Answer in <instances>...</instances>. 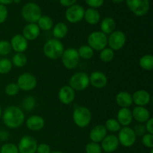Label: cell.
Masks as SVG:
<instances>
[{
    "label": "cell",
    "mask_w": 153,
    "mask_h": 153,
    "mask_svg": "<svg viewBox=\"0 0 153 153\" xmlns=\"http://www.w3.org/2000/svg\"><path fill=\"white\" fill-rule=\"evenodd\" d=\"M1 119L7 127L10 128H17L23 124L25 114L20 108L10 105L6 108L2 112Z\"/></svg>",
    "instance_id": "obj_1"
},
{
    "label": "cell",
    "mask_w": 153,
    "mask_h": 153,
    "mask_svg": "<svg viewBox=\"0 0 153 153\" xmlns=\"http://www.w3.org/2000/svg\"><path fill=\"white\" fill-rule=\"evenodd\" d=\"M43 51L46 58L51 60H56L62 55L64 51V46L60 40L52 38L45 43Z\"/></svg>",
    "instance_id": "obj_2"
},
{
    "label": "cell",
    "mask_w": 153,
    "mask_h": 153,
    "mask_svg": "<svg viewBox=\"0 0 153 153\" xmlns=\"http://www.w3.org/2000/svg\"><path fill=\"white\" fill-rule=\"evenodd\" d=\"M73 120L74 123L79 128H86L90 125L92 120L91 111L85 106L77 107L73 113Z\"/></svg>",
    "instance_id": "obj_3"
},
{
    "label": "cell",
    "mask_w": 153,
    "mask_h": 153,
    "mask_svg": "<svg viewBox=\"0 0 153 153\" xmlns=\"http://www.w3.org/2000/svg\"><path fill=\"white\" fill-rule=\"evenodd\" d=\"M21 14L24 20L28 23H37L42 16L41 8L36 3L28 2L23 6L21 10Z\"/></svg>",
    "instance_id": "obj_4"
},
{
    "label": "cell",
    "mask_w": 153,
    "mask_h": 153,
    "mask_svg": "<svg viewBox=\"0 0 153 153\" xmlns=\"http://www.w3.org/2000/svg\"><path fill=\"white\" fill-rule=\"evenodd\" d=\"M89 85V76L85 72L74 73L69 80V86L71 87L75 91H85Z\"/></svg>",
    "instance_id": "obj_5"
},
{
    "label": "cell",
    "mask_w": 153,
    "mask_h": 153,
    "mask_svg": "<svg viewBox=\"0 0 153 153\" xmlns=\"http://www.w3.org/2000/svg\"><path fill=\"white\" fill-rule=\"evenodd\" d=\"M88 45L94 51H101L108 46V36L102 31L91 32L88 37Z\"/></svg>",
    "instance_id": "obj_6"
},
{
    "label": "cell",
    "mask_w": 153,
    "mask_h": 153,
    "mask_svg": "<svg viewBox=\"0 0 153 153\" xmlns=\"http://www.w3.org/2000/svg\"><path fill=\"white\" fill-rule=\"evenodd\" d=\"M61 58L64 67L68 70H73L76 68L80 60L77 49L74 48L64 49Z\"/></svg>",
    "instance_id": "obj_7"
},
{
    "label": "cell",
    "mask_w": 153,
    "mask_h": 153,
    "mask_svg": "<svg viewBox=\"0 0 153 153\" xmlns=\"http://www.w3.org/2000/svg\"><path fill=\"white\" fill-rule=\"evenodd\" d=\"M119 143L124 147H131L135 143L137 135L133 128L129 126H124L118 131Z\"/></svg>",
    "instance_id": "obj_8"
},
{
    "label": "cell",
    "mask_w": 153,
    "mask_h": 153,
    "mask_svg": "<svg viewBox=\"0 0 153 153\" xmlns=\"http://www.w3.org/2000/svg\"><path fill=\"white\" fill-rule=\"evenodd\" d=\"M129 10L137 16H145L150 7L149 0H126Z\"/></svg>",
    "instance_id": "obj_9"
},
{
    "label": "cell",
    "mask_w": 153,
    "mask_h": 153,
    "mask_svg": "<svg viewBox=\"0 0 153 153\" xmlns=\"http://www.w3.org/2000/svg\"><path fill=\"white\" fill-rule=\"evenodd\" d=\"M126 43V36L123 31L115 30L108 37V46L113 51L122 49Z\"/></svg>",
    "instance_id": "obj_10"
},
{
    "label": "cell",
    "mask_w": 153,
    "mask_h": 153,
    "mask_svg": "<svg viewBox=\"0 0 153 153\" xmlns=\"http://www.w3.org/2000/svg\"><path fill=\"white\" fill-rule=\"evenodd\" d=\"M37 84V79L33 74L29 73H24L19 75L16 81V85L19 90L23 91H33Z\"/></svg>",
    "instance_id": "obj_11"
},
{
    "label": "cell",
    "mask_w": 153,
    "mask_h": 153,
    "mask_svg": "<svg viewBox=\"0 0 153 153\" xmlns=\"http://www.w3.org/2000/svg\"><path fill=\"white\" fill-rule=\"evenodd\" d=\"M37 142L31 135H24L19 140L17 148L19 153H35L37 147Z\"/></svg>",
    "instance_id": "obj_12"
},
{
    "label": "cell",
    "mask_w": 153,
    "mask_h": 153,
    "mask_svg": "<svg viewBox=\"0 0 153 153\" xmlns=\"http://www.w3.org/2000/svg\"><path fill=\"white\" fill-rule=\"evenodd\" d=\"M85 10L80 4H75L67 9L65 16L70 23H77L84 19Z\"/></svg>",
    "instance_id": "obj_13"
},
{
    "label": "cell",
    "mask_w": 153,
    "mask_h": 153,
    "mask_svg": "<svg viewBox=\"0 0 153 153\" xmlns=\"http://www.w3.org/2000/svg\"><path fill=\"white\" fill-rule=\"evenodd\" d=\"M58 96L60 102L62 104L70 105L75 100L76 91L69 85H64L59 90Z\"/></svg>",
    "instance_id": "obj_14"
},
{
    "label": "cell",
    "mask_w": 153,
    "mask_h": 153,
    "mask_svg": "<svg viewBox=\"0 0 153 153\" xmlns=\"http://www.w3.org/2000/svg\"><path fill=\"white\" fill-rule=\"evenodd\" d=\"M90 85L97 89L105 88L108 84V78L101 71H94L89 76Z\"/></svg>",
    "instance_id": "obj_15"
},
{
    "label": "cell",
    "mask_w": 153,
    "mask_h": 153,
    "mask_svg": "<svg viewBox=\"0 0 153 153\" xmlns=\"http://www.w3.org/2000/svg\"><path fill=\"white\" fill-rule=\"evenodd\" d=\"M10 46L13 50L16 53H23L27 50L28 46V40L22 34H16L13 36L10 41Z\"/></svg>",
    "instance_id": "obj_16"
},
{
    "label": "cell",
    "mask_w": 153,
    "mask_h": 153,
    "mask_svg": "<svg viewBox=\"0 0 153 153\" xmlns=\"http://www.w3.org/2000/svg\"><path fill=\"white\" fill-rule=\"evenodd\" d=\"M119 144L117 136L115 134H107L106 137L102 140L100 146L102 149H103L105 152L112 153L117 149Z\"/></svg>",
    "instance_id": "obj_17"
},
{
    "label": "cell",
    "mask_w": 153,
    "mask_h": 153,
    "mask_svg": "<svg viewBox=\"0 0 153 153\" xmlns=\"http://www.w3.org/2000/svg\"><path fill=\"white\" fill-rule=\"evenodd\" d=\"M132 96L133 103L136 105V106H143L145 107L147 105L151 100V95L148 91L145 90H138L136 91Z\"/></svg>",
    "instance_id": "obj_18"
},
{
    "label": "cell",
    "mask_w": 153,
    "mask_h": 153,
    "mask_svg": "<svg viewBox=\"0 0 153 153\" xmlns=\"http://www.w3.org/2000/svg\"><path fill=\"white\" fill-rule=\"evenodd\" d=\"M108 131L105 127V126L102 125V124H99V125L95 126L91 130L89 137L91 141L99 143L102 142V140L106 137Z\"/></svg>",
    "instance_id": "obj_19"
},
{
    "label": "cell",
    "mask_w": 153,
    "mask_h": 153,
    "mask_svg": "<svg viewBox=\"0 0 153 153\" xmlns=\"http://www.w3.org/2000/svg\"><path fill=\"white\" fill-rule=\"evenodd\" d=\"M26 127L33 131H38L43 129L45 126V120L40 115H32L26 120Z\"/></svg>",
    "instance_id": "obj_20"
},
{
    "label": "cell",
    "mask_w": 153,
    "mask_h": 153,
    "mask_svg": "<svg viewBox=\"0 0 153 153\" xmlns=\"http://www.w3.org/2000/svg\"><path fill=\"white\" fill-rule=\"evenodd\" d=\"M40 34V29L37 23H28L22 30V35L28 41L36 40Z\"/></svg>",
    "instance_id": "obj_21"
},
{
    "label": "cell",
    "mask_w": 153,
    "mask_h": 153,
    "mask_svg": "<svg viewBox=\"0 0 153 153\" xmlns=\"http://www.w3.org/2000/svg\"><path fill=\"white\" fill-rule=\"evenodd\" d=\"M117 120L123 127L128 126L133 120L131 111L128 108H120L117 114Z\"/></svg>",
    "instance_id": "obj_22"
},
{
    "label": "cell",
    "mask_w": 153,
    "mask_h": 153,
    "mask_svg": "<svg viewBox=\"0 0 153 153\" xmlns=\"http://www.w3.org/2000/svg\"><path fill=\"white\" fill-rule=\"evenodd\" d=\"M131 113H132L133 119L140 123H144L151 117L149 111L146 107L143 106H136L131 111Z\"/></svg>",
    "instance_id": "obj_23"
},
{
    "label": "cell",
    "mask_w": 153,
    "mask_h": 153,
    "mask_svg": "<svg viewBox=\"0 0 153 153\" xmlns=\"http://www.w3.org/2000/svg\"><path fill=\"white\" fill-rule=\"evenodd\" d=\"M116 102L120 108H128L133 104L132 96L126 91H121L116 95Z\"/></svg>",
    "instance_id": "obj_24"
},
{
    "label": "cell",
    "mask_w": 153,
    "mask_h": 153,
    "mask_svg": "<svg viewBox=\"0 0 153 153\" xmlns=\"http://www.w3.org/2000/svg\"><path fill=\"white\" fill-rule=\"evenodd\" d=\"M84 19L90 25H97L100 21V13L97 9L91 7L85 11Z\"/></svg>",
    "instance_id": "obj_25"
},
{
    "label": "cell",
    "mask_w": 153,
    "mask_h": 153,
    "mask_svg": "<svg viewBox=\"0 0 153 153\" xmlns=\"http://www.w3.org/2000/svg\"><path fill=\"white\" fill-rule=\"evenodd\" d=\"M116 28V22L113 18L108 16V17L104 18L101 21L100 23V29L102 33L105 34H110L115 31Z\"/></svg>",
    "instance_id": "obj_26"
},
{
    "label": "cell",
    "mask_w": 153,
    "mask_h": 153,
    "mask_svg": "<svg viewBox=\"0 0 153 153\" xmlns=\"http://www.w3.org/2000/svg\"><path fill=\"white\" fill-rule=\"evenodd\" d=\"M68 34V27L64 22H58L55 26L52 28V34L54 38L57 40H61L64 38Z\"/></svg>",
    "instance_id": "obj_27"
},
{
    "label": "cell",
    "mask_w": 153,
    "mask_h": 153,
    "mask_svg": "<svg viewBox=\"0 0 153 153\" xmlns=\"http://www.w3.org/2000/svg\"><path fill=\"white\" fill-rule=\"evenodd\" d=\"M39 28L43 31H49L53 28V20L47 15H42L37 22Z\"/></svg>",
    "instance_id": "obj_28"
},
{
    "label": "cell",
    "mask_w": 153,
    "mask_h": 153,
    "mask_svg": "<svg viewBox=\"0 0 153 153\" xmlns=\"http://www.w3.org/2000/svg\"><path fill=\"white\" fill-rule=\"evenodd\" d=\"M139 66L143 70L151 71L153 69V56L150 54L144 55L139 60Z\"/></svg>",
    "instance_id": "obj_29"
},
{
    "label": "cell",
    "mask_w": 153,
    "mask_h": 153,
    "mask_svg": "<svg viewBox=\"0 0 153 153\" xmlns=\"http://www.w3.org/2000/svg\"><path fill=\"white\" fill-rule=\"evenodd\" d=\"M77 51L79 57L85 60H90L94 57V49L91 47H90L88 44L81 46L79 48V49H77Z\"/></svg>",
    "instance_id": "obj_30"
},
{
    "label": "cell",
    "mask_w": 153,
    "mask_h": 153,
    "mask_svg": "<svg viewBox=\"0 0 153 153\" xmlns=\"http://www.w3.org/2000/svg\"><path fill=\"white\" fill-rule=\"evenodd\" d=\"M12 64L16 67H23L28 63V58L24 53H16L12 58Z\"/></svg>",
    "instance_id": "obj_31"
},
{
    "label": "cell",
    "mask_w": 153,
    "mask_h": 153,
    "mask_svg": "<svg viewBox=\"0 0 153 153\" xmlns=\"http://www.w3.org/2000/svg\"><path fill=\"white\" fill-rule=\"evenodd\" d=\"M104 126L108 131H110L112 133L118 132L121 128L120 124L117 120V119H114V118L108 119L105 121V124Z\"/></svg>",
    "instance_id": "obj_32"
},
{
    "label": "cell",
    "mask_w": 153,
    "mask_h": 153,
    "mask_svg": "<svg viewBox=\"0 0 153 153\" xmlns=\"http://www.w3.org/2000/svg\"><path fill=\"white\" fill-rule=\"evenodd\" d=\"M100 58L102 61L105 63H108L113 61L114 58V51L112 50L110 48L105 47L102 50L100 51Z\"/></svg>",
    "instance_id": "obj_33"
},
{
    "label": "cell",
    "mask_w": 153,
    "mask_h": 153,
    "mask_svg": "<svg viewBox=\"0 0 153 153\" xmlns=\"http://www.w3.org/2000/svg\"><path fill=\"white\" fill-rule=\"evenodd\" d=\"M13 67L11 61L8 58H1L0 59V74H7L10 73Z\"/></svg>",
    "instance_id": "obj_34"
},
{
    "label": "cell",
    "mask_w": 153,
    "mask_h": 153,
    "mask_svg": "<svg viewBox=\"0 0 153 153\" xmlns=\"http://www.w3.org/2000/svg\"><path fill=\"white\" fill-rule=\"evenodd\" d=\"M19 91L20 90H19L18 85H16V83H14V82L9 83L4 88V93L8 97H14V96L17 95L19 94Z\"/></svg>",
    "instance_id": "obj_35"
},
{
    "label": "cell",
    "mask_w": 153,
    "mask_h": 153,
    "mask_svg": "<svg viewBox=\"0 0 153 153\" xmlns=\"http://www.w3.org/2000/svg\"><path fill=\"white\" fill-rule=\"evenodd\" d=\"M12 50L10 41L7 40H0V55L5 56L7 55Z\"/></svg>",
    "instance_id": "obj_36"
},
{
    "label": "cell",
    "mask_w": 153,
    "mask_h": 153,
    "mask_svg": "<svg viewBox=\"0 0 153 153\" xmlns=\"http://www.w3.org/2000/svg\"><path fill=\"white\" fill-rule=\"evenodd\" d=\"M0 153H19V151L14 143H6L0 148Z\"/></svg>",
    "instance_id": "obj_37"
},
{
    "label": "cell",
    "mask_w": 153,
    "mask_h": 153,
    "mask_svg": "<svg viewBox=\"0 0 153 153\" xmlns=\"http://www.w3.org/2000/svg\"><path fill=\"white\" fill-rule=\"evenodd\" d=\"M102 148L100 143L90 142L85 146V152L86 153H102Z\"/></svg>",
    "instance_id": "obj_38"
},
{
    "label": "cell",
    "mask_w": 153,
    "mask_h": 153,
    "mask_svg": "<svg viewBox=\"0 0 153 153\" xmlns=\"http://www.w3.org/2000/svg\"><path fill=\"white\" fill-rule=\"evenodd\" d=\"M36 105V101L35 99L32 97H25V100H23V102H22V106H23V108L25 111H31L34 108Z\"/></svg>",
    "instance_id": "obj_39"
},
{
    "label": "cell",
    "mask_w": 153,
    "mask_h": 153,
    "mask_svg": "<svg viewBox=\"0 0 153 153\" xmlns=\"http://www.w3.org/2000/svg\"><path fill=\"white\" fill-rule=\"evenodd\" d=\"M142 143L143 146L149 149L153 148V134L146 133L142 137Z\"/></svg>",
    "instance_id": "obj_40"
},
{
    "label": "cell",
    "mask_w": 153,
    "mask_h": 153,
    "mask_svg": "<svg viewBox=\"0 0 153 153\" xmlns=\"http://www.w3.org/2000/svg\"><path fill=\"white\" fill-rule=\"evenodd\" d=\"M7 16H8V11L6 6L0 4V24H2L5 22Z\"/></svg>",
    "instance_id": "obj_41"
},
{
    "label": "cell",
    "mask_w": 153,
    "mask_h": 153,
    "mask_svg": "<svg viewBox=\"0 0 153 153\" xmlns=\"http://www.w3.org/2000/svg\"><path fill=\"white\" fill-rule=\"evenodd\" d=\"M86 4L91 8H97L100 7L104 4L105 0H85Z\"/></svg>",
    "instance_id": "obj_42"
},
{
    "label": "cell",
    "mask_w": 153,
    "mask_h": 153,
    "mask_svg": "<svg viewBox=\"0 0 153 153\" xmlns=\"http://www.w3.org/2000/svg\"><path fill=\"white\" fill-rule=\"evenodd\" d=\"M37 153H50L51 152V148L47 143H40V144L37 145Z\"/></svg>",
    "instance_id": "obj_43"
},
{
    "label": "cell",
    "mask_w": 153,
    "mask_h": 153,
    "mask_svg": "<svg viewBox=\"0 0 153 153\" xmlns=\"http://www.w3.org/2000/svg\"><path fill=\"white\" fill-rule=\"evenodd\" d=\"M145 123V129L147 131V133L153 134V118L150 117Z\"/></svg>",
    "instance_id": "obj_44"
},
{
    "label": "cell",
    "mask_w": 153,
    "mask_h": 153,
    "mask_svg": "<svg viewBox=\"0 0 153 153\" xmlns=\"http://www.w3.org/2000/svg\"><path fill=\"white\" fill-rule=\"evenodd\" d=\"M60 3H61V5L64 6V7H70V6L73 5V4H76V1L77 0H59Z\"/></svg>",
    "instance_id": "obj_45"
},
{
    "label": "cell",
    "mask_w": 153,
    "mask_h": 153,
    "mask_svg": "<svg viewBox=\"0 0 153 153\" xmlns=\"http://www.w3.org/2000/svg\"><path fill=\"white\" fill-rule=\"evenodd\" d=\"M7 136H8V133H7L5 130H1V131H0V138H1V140H7Z\"/></svg>",
    "instance_id": "obj_46"
},
{
    "label": "cell",
    "mask_w": 153,
    "mask_h": 153,
    "mask_svg": "<svg viewBox=\"0 0 153 153\" xmlns=\"http://www.w3.org/2000/svg\"><path fill=\"white\" fill-rule=\"evenodd\" d=\"M12 2H13V0H0V4H4V5L11 4Z\"/></svg>",
    "instance_id": "obj_47"
},
{
    "label": "cell",
    "mask_w": 153,
    "mask_h": 153,
    "mask_svg": "<svg viewBox=\"0 0 153 153\" xmlns=\"http://www.w3.org/2000/svg\"><path fill=\"white\" fill-rule=\"evenodd\" d=\"M114 2H116V3H121L124 1V0H112Z\"/></svg>",
    "instance_id": "obj_48"
},
{
    "label": "cell",
    "mask_w": 153,
    "mask_h": 153,
    "mask_svg": "<svg viewBox=\"0 0 153 153\" xmlns=\"http://www.w3.org/2000/svg\"><path fill=\"white\" fill-rule=\"evenodd\" d=\"M2 112H3L2 108H1V105H0V118H1V115H2Z\"/></svg>",
    "instance_id": "obj_49"
},
{
    "label": "cell",
    "mask_w": 153,
    "mask_h": 153,
    "mask_svg": "<svg viewBox=\"0 0 153 153\" xmlns=\"http://www.w3.org/2000/svg\"><path fill=\"white\" fill-rule=\"evenodd\" d=\"M50 153H64V152H61V151H54V152H51Z\"/></svg>",
    "instance_id": "obj_50"
},
{
    "label": "cell",
    "mask_w": 153,
    "mask_h": 153,
    "mask_svg": "<svg viewBox=\"0 0 153 153\" xmlns=\"http://www.w3.org/2000/svg\"><path fill=\"white\" fill-rule=\"evenodd\" d=\"M21 1V0H13V2H15V3H19Z\"/></svg>",
    "instance_id": "obj_51"
},
{
    "label": "cell",
    "mask_w": 153,
    "mask_h": 153,
    "mask_svg": "<svg viewBox=\"0 0 153 153\" xmlns=\"http://www.w3.org/2000/svg\"><path fill=\"white\" fill-rule=\"evenodd\" d=\"M150 153H153V149H151V151H150Z\"/></svg>",
    "instance_id": "obj_52"
},
{
    "label": "cell",
    "mask_w": 153,
    "mask_h": 153,
    "mask_svg": "<svg viewBox=\"0 0 153 153\" xmlns=\"http://www.w3.org/2000/svg\"><path fill=\"white\" fill-rule=\"evenodd\" d=\"M105 153H108V152H105Z\"/></svg>",
    "instance_id": "obj_53"
}]
</instances>
